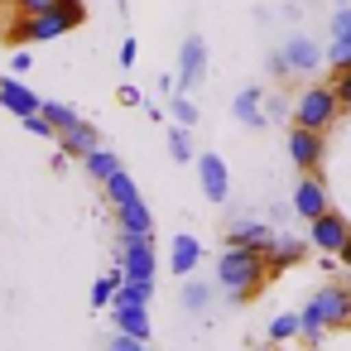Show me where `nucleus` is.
<instances>
[{
	"mask_svg": "<svg viewBox=\"0 0 351 351\" xmlns=\"http://www.w3.org/2000/svg\"><path fill=\"white\" fill-rule=\"evenodd\" d=\"M111 313H116V327L125 337H140V341L149 337V313L145 308H111Z\"/></svg>",
	"mask_w": 351,
	"mask_h": 351,
	"instance_id": "a211bd4d",
	"label": "nucleus"
},
{
	"mask_svg": "<svg viewBox=\"0 0 351 351\" xmlns=\"http://www.w3.org/2000/svg\"><path fill=\"white\" fill-rule=\"evenodd\" d=\"M197 260H202V245H197L193 236H178V241H173V255H169L173 274H178V279H183V274H193V269H197Z\"/></svg>",
	"mask_w": 351,
	"mask_h": 351,
	"instance_id": "2eb2a0df",
	"label": "nucleus"
},
{
	"mask_svg": "<svg viewBox=\"0 0 351 351\" xmlns=\"http://www.w3.org/2000/svg\"><path fill=\"white\" fill-rule=\"evenodd\" d=\"M293 212L308 217V221H317L322 212H332V207H327V188H322V178H313V173L298 178V188H293Z\"/></svg>",
	"mask_w": 351,
	"mask_h": 351,
	"instance_id": "1a4fd4ad",
	"label": "nucleus"
},
{
	"mask_svg": "<svg viewBox=\"0 0 351 351\" xmlns=\"http://www.w3.org/2000/svg\"><path fill=\"white\" fill-rule=\"evenodd\" d=\"M92 149H101V135H97V125H87V121H77L73 130H63V154H92Z\"/></svg>",
	"mask_w": 351,
	"mask_h": 351,
	"instance_id": "4468645a",
	"label": "nucleus"
},
{
	"mask_svg": "<svg viewBox=\"0 0 351 351\" xmlns=\"http://www.w3.org/2000/svg\"><path fill=\"white\" fill-rule=\"evenodd\" d=\"M332 39H351V5H341L332 15Z\"/></svg>",
	"mask_w": 351,
	"mask_h": 351,
	"instance_id": "c85d7f7f",
	"label": "nucleus"
},
{
	"mask_svg": "<svg viewBox=\"0 0 351 351\" xmlns=\"http://www.w3.org/2000/svg\"><path fill=\"white\" fill-rule=\"evenodd\" d=\"M121 265L130 284H154V245L149 236H125L121 231Z\"/></svg>",
	"mask_w": 351,
	"mask_h": 351,
	"instance_id": "39448f33",
	"label": "nucleus"
},
{
	"mask_svg": "<svg viewBox=\"0 0 351 351\" xmlns=\"http://www.w3.org/2000/svg\"><path fill=\"white\" fill-rule=\"evenodd\" d=\"M116 212H121V231H125V236H149V231H154L145 197H140V202H130V207H116Z\"/></svg>",
	"mask_w": 351,
	"mask_h": 351,
	"instance_id": "f3484780",
	"label": "nucleus"
},
{
	"mask_svg": "<svg viewBox=\"0 0 351 351\" xmlns=\"http://www.w3.org/2000/svg\"><path fill=\"white\" fill-rule=\"evenodd\" d=\"M169 154L178 159V164H188L193 159V145H188V130L178 125V130H169Z\"/></svg>",
	"mask_w": 351,
	"mask_h": 351,
	"instance_id": "bb28decb",
	"label": "nucleus"
},
{
	"mask_svg": "<svg viewBox=\"0 0 351 351\" xmlns=\"http://www.w3.org/2000/svg\"><path fill=\"white\" fill-rule=\"evenodd\" d=\"M337 111H341L337 87H308V92L298 97V106H293V125H303V130H327V125L337 121Z\"/></svg>",
	"mask_w": 351,
	"mask_h": 351,
	"instance_id": "20e7f679",
	"label": "nucleus"
},
{
	"mask_svg": "<svg viewBox=\"0 0 351 351\" xmlns=\"http://www.w3.org/2000/svg\"><path fill=\"white\" fill-rule=\"evenodd\" d=\"M346 241H351V221H346L341 212H322V217L313 221V231H308V245H317V250H327V255H341Z\"/></svg>",
	"mask_w": 351,
	"mask_h": 351,
	"instance_id": "423d86ee",
	"label": "nucleus"
},
{
	"mask_svg": "<svg viewBox=\"0 0 351 351\" xmlns=\"http://www.w3.org/2000/svg\"><path fill=\"white\" fill-rule=\"evenodd\" d=\"M169 111H173V121H178V125H197V106H193L183 92H173V97H169Z\"/></svg>",
	"mask_w": 351,
	"mask_h": 351,
	"instance_id": "a878e982",
	"label": "nucleus"
},
{
	"mask_svg": "<svg viewBox=\"0 0 351 351\" xmlns=\"http://www.w3.org/2000/svg\"><path fill=\"white\" fill-rule=\"evenodd\" d=\"M332 87H337L341 106H351V68H346V73H337V82H332Z\"/></svg>",
	"mask_w": 351,
	"mask_h": 351,
	"instance_id": "473e14b6",
	"label": "nucleus"
},
{
	"mask_svg": "<svg viewBox=\"0 0 351 351\" xmlns=\"http://www.w3.org/2000/svg\"><path fill=\"white\" fill-rule=\"evenodd\" d=\"M10 5H20L25 15H39V10H53L58 0H10Z\"/></svg>",
	"mask_w": 351,
	"mask_h": 351,
	"instance_id": "7c9ffc66",
	"label": "nucleus"
},
{
	"mask_svg": "<svg viewBox=\"0 0 351 351\" xmlns=\"http://www.w3.org/2000/svg\"><path fill=\"white\" fill-rule=\"evenodd\" d=\"M0 106L15 111L20 121H25V116H34V111H44V101H39V97H34V92L15 77V73H10V77H0Z\"/></svg>",
	"mask_w": 351,
	"mask_h": 351,
	"instance_id": "9d476101",
	"label": "nucleus"
},
{
	"mask_svg": "<svg viewBox=\"0 0 351 351\" xmlns=\"http://www.w3.org/2000/svg\"><path fill=\"white\" fill-rule=\"evenodd\" d=\"M279 58H284V68H289V73H308V68H317V58H322V53H317V44H313V39H289Z\"/></svg>",
	"mask_w": 351,
	"mask_h": 351,
	"instance_id": "ddd939ff",
	"label": "nucleus"
},
{
	"mask_svg": "<svg viewBox=\"0 0 351 351\" xmlns=\"http://www.w3.org/2000/svg\"><path fill=\"white\" fill-rule=\"evenodd\" d=\"M265 279H269V255H265V250L226 245V250L217 255V284H221L231 298H250Z\"/></svg>",
	"mask_w": 351,
	"mask_h": 351,
	"instance_id": "f257e3e1",
	"label": "nucleus"
},
{
	"mask_svg": "<svg viewBox=\"0 0 351 351\" xmlns=\"http://www.w3.org/2000/svg\"><path fill=\"white\" fill-rule=\"evenodd\" d=\"M87 173H92V178H101V183H106V178H111V173H121V159H116V154H111V149H92V154H87Z\"/></svg>",
	"mask_w": 351,
	"mask_h": 351,
	"instance_id": "5701e85b",
	"label": "nucleus"
},
{
	"mask_svg": "<svg viewBox=\"0 0 351 351\" xmlns=\"http://www.w3.org/2000/svg\"><path fill=\"white\" fill-rule=\"evenodd\" d=\"M327 58H332L337 73H346V68H351V39H332V53H327Z\"/></svg>",
	"mask_w": 351,
	"mask_h": 351,
	"instance_id": "cd10ccee",
	"label": "nucleus"
},
{
	"mask_svg": "<svg viewBox=\"0 0 351 351\" xmlns=\"http://www.w3.org/2000/svg\"><path fill=\"white\" fill-rule=\"evenodd\" d=\"M121 284H125V265H116L111 274H101V279L92 284V303H97V308H106V303L116 298V289H121Z\"/></svg>",
	"mask_w": 351,
	"mask_h": 351,
	"instance_id": "412c9836",
	"label": "nucleus"
},
{
	"mask_svg": "<svg viewBox=\"0 0 351 351\" xmlns=\"http://www.w3.org/2000/svg\"><path fill=\"white\" fill-rule=\"evenodd\" d=\"M298 322H303V337H322L327 327H346L351 322V289L346 284H322L308 298V308L298 313Z\"/></svg>",
	"mask_w": 351,
	"mask_h": 351,
	"instance_id": "f03ea898",
	"label": "nucleus"
},
{
	"mask_svg": "<svg viewBox=\"0 0 351 351\" xmlns=\"http://www.w3.org/2000/svg\"><path fill=\"white\" fill-rule=\"evenodd\" d=\"M231 111H236V121H245V125H255V130H260V125H265V111H260V87H241Z\"/></svg>",
	"mask_w": 351,
	"mask_h": 351,
	"instance_id": "dca6fc26",
	"label": "nucleus"
},
{
	"mask_svg": "<svg viewBox=\"0 0 351 351\" xmlns=\"http://www.w3.org/2000/svg\"><path fill=\"white\" fill-rule=\"evenodd\" d=\"M197 178H202V197H207L212 207H221L226 193H231V178H226L221 154H197Z\"/></svg>",
	"mask_w": 351,
	"mask_h": 351,
	"instance_id": "6e6552de",
	"label": "nucleus"
},
{
	"mask_svg": "<svg viewBox=\"0 0 351 351\" xmlns=\"http://www.w3.org/2000/svg\"><path fill=\"white\" fill-rule=\"evenodd\" d=\"M183 303H188V308H202V303H207V289H202V284H188V289H183Z\"/></svg>",
	"mask_w": 351,
	"mask_h": 351,
	"instance_id": "2f4dec72",
	"label": "nucleus"
},
{
	"mask_svg": "<svg viewBox=\"0 0 351 351\" xmlns=\"http://www.w3.org/2000/svg\"><path fill=\"white\" fill-rule=\"evenodd\" d=\"M279 236L265 226V221H241V226H231V236H226V245H241V250H265L269 255V245H274Z\"/></svg>",
	"mask_w": 351,
	"mask_h": 351,
	"instance_id": "f8f14e48",
	"label": "nucleus"
},
{
	"mask_svg": "<svg viewBox=\"0 0 351 351\" xmlns=\"http://www.w3.org/2000/svg\"><path fill=\"white\" fill-rule=\"evenodd\" d=\"M289 154H293L298 169H317V164H322V130L293 125V130H289Z\"/></svg>",
	"mask_w": 351,
	"mask_h": 351,
	"instance_id": "9b49d317",
	"label": "nucleus"
},
{
	"mask_svg": "<svg viewBox=\"0 0 351 351\" xmlns=\"http://www.w3.org/2000/svg\"><path fill=\"white\" fill-rule=\"evenodd\" d=\"M135 53H140V49H135V39H125V44H121V63H125V68H135Z\"/></svg>",
	"mask_w": 351,
	"mask_h": 351,
	"instance_id": "72a5a7b5",
	"label": "nucleus"
},
{
	"mask_svg": "<svg viewBox=\"0 0 351 351\" xmlns=\"http://www.w3.org/2000/svg\"><path fill=\"white\" fill-rule=\"evenodd\" d=\"M106 351H145V341H140V337H125V332H116Z\"/></svg>",
	"mask_w": 351,
	"mask_h": 351,
	"instance_id": "c756f323",
	"label": "nucleus"
},
{
	"mask_svg": "<svg viewBox=\"0 0 351 351\" xmlns=\"http://www.w3.org/2000/svg\"><path fill=\"white\" fill-rule=\"evenodd\" d=\"M106 193H111V202H116V207H130V202H140V188L130 183V173H125V169L106 178Z\"/></svg>",
	"mask_w": 351,
	"mask_h": 351,
	"instance_id": "aec40b11",
	"label": "nucleus"
},
{
	"mask_svg": "<svg viewBox=\"0 0 351 351\" xmlns=\"http://www.w3.org/2000/svg\"><path fill=\"white\" fill-rule=\"evenodd\" d=\"M149 293H154V284H121L116 289V298H111V308H149Z\"/></svg>",
	"mask_w": 351,
	"mask_h": 351,
	"instance_id": "6ab92c4d",
	"label": "nucleus"
},
{
	"mask_svg": "<svg viewBox=\"0 0 351 351\" xmlns=\"http://www.w3.org/2000/svg\"><path fill=\"white\" fill-rule=\"evenodd\" d=\"M77 25H82V0H58L53 10H39V15L20 20L10 34L15 39H29V44H44V39H58V34L77 29Z\"/></svg>",
	"mask_w": 351,
	"mask_h": 351,
	"instance_id": "7ed1b4c3",
	"label": "nucleus"
},
{
	"mask_svg": "<svg viewBox=\"0 0 351 351\" xmlns=\"http://www.w3.org/2000/svg\"><path fill=\"white\" fill-rule=\"evenodd\" d=\"M337 260H341V265H346V269H351V241H346V245H341V255H337Z\"/></svg>",
	"mask_w": 351,
	"mask_h": 351,
	"instance_id": "c9c22d12",
	"label": "nucleus"
},
{
	"mask_svg": "<svg viewBox=\"0 0 351 351\" xmlns=\"http://www.w3.org/2000/svg\"><path fill=\"white\" fill-rule=\"evenodd\" d=\"M44 116H49V121L58 125V135L77 125V111H73V106H63V101H44Z\"/></svg>",
	"mask_w": 351,
	"mask_h": 351,
	"instance_id": "b1692460",
	"label": "nucleus"
},
{
	"mask_svg": "<svg viewBox=\"0 0 351 351\" xmlns=\"http://www.w3.org/2000/svg\"><path fill=\"white\" fill-rule=\"evenodd\" d=\"M303 255H308L303 241H274V245H269V269H284V265H293V260H303Z\"/></svg>",
	"mask_w": 351,
	"mask_h": 351,
	"instance_id": "4be33fe9",
	"label": "nucleus"
},
{
	"mask_svg": "<svg viewBox=\"0 0 351 351\" xmlns=\"http://www.w3.org/2000/svg\"><path fill=\"white\" fill-rule=\"evenodd\" d=\"M298 332H303L298 313H279V317L269 322V337H274V341H289V337H298Z\"/></svg>",
	"mask_w": 351,
	"mask_h": 351,
	"instance_id": "393cba45",
	"label": "nucleus"
},
{
	"mask_svg": "<svg viewBox=\"0 0 351 351\" xmlns=\"http://www.w3.org/2000/svg\"><path fill=\"white\" fill-rule=\"evenodd\" d=\"M202 73H207V44L197 34H188L183 39V53H178V92H193L202 82Z\"/></svg>",
	"mask_w": 351,
	"mask_h": 351,
	"instance_id": "0eeeda50",
	"label": "nucleus"
},
{
	"mask_svg": "<svg viewBox=\"0 0 351 351\" xmlns=\"http://www.w3.org/2000/svg\"><path fill=\"white\" fill-rule=\"evenodd\" d=\"M29 63H34V53H15V77H25V73H29Z\"/></svg>",
	"mask_w": 351,
	"mask_h": 351,
	"instance_id": "f704fd0d",
	"label": "nucleus"
}]
</instances>
